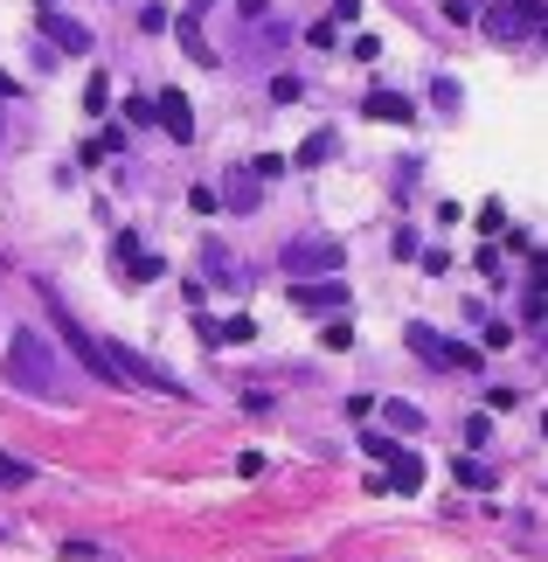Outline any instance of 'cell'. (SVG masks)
<instances>
[{
    "label": "cell",
    "mask_w": 548,
    "mask_h": 562,
    "mask_svg": "<svg viewBox=\"0 0 548 562\" xmlns=\"http://www.w3.org/2000/svg\"><path fill=\"white\" fill-rule=\"evenodd\" d=\"M0 375H8L21 396H49V389H56V355H49V340H42L35 327H14V334H8V361H0Z\"/></svg>",
    "instance_id": "obj_1"
},
{
    "label": "cell",
    "mask_w": 548,
    "mask_h": 562,
    "mask_svg": "<svg viewBox=\"0 0 548 562\" xmlns=\"http://www.w3.org/2000/svg\"><path fill=\"white\" fill-rule=\"evenodd\" d=\"M541 21H548L541 0H500V8H487V35L493 42H528V35H541Z\"/></svg>",
    "instance_id": "obj_2"
},
{
    "label": "cell",
    "mask_w": 548,
    "mask_h": 562,
    "mask_svg": "<svg viewBox=\"0 0 548 562\" xmlns=\"http://www.w3.org/2000/svg\"><path fill=\"white\" fill-rule=\"evenodd\" d=\"M56 327H63V340L77 348V361H83V369H91L98 382H112V389L125 382V375H119V361H112V348H104V340H91V334H83V327H77V319L63 313V306H56Z\"/></svg>",
    "instance_id": "obj_3"
},
{
    "label": "cell",
    "mask_w": 548,
    "mask_h": 562,
    "mask_svg": "<svg viewBox=\"0 0 548 562\" xmlns=\"http://www.w3.org/2000/svg\"><path fill=\"white\" fill-rule=\"evenodd\" d=\"M104 348H112V361H119V375H125V382H146V389H160V396H181V382H174L167 369H153L146 355H133L125 340H104Z\"/></svg>",
    "instance_id": "obj_4"
},
{
    "label": "cell",
    "mask_w": 548,
    "mask_h": 562,
    "mask_svg": "<svg viewBox=\"0 0 548 562\" xmlns=\"http://www.w3.org/2000/svg\"><path fill=\"white\" fill-rule=\"evenodd\" d=\"M42 35H49L63 56H91V29H83V21H70L63 8H42Z\"/></svg>",
    "instance_id": "obj_5"
},
{
    "label": "cell",
    "mask_w": 548,
    "mask_h": 562,
    "mask_svg": "<svg viewBox=\"0 0 548 562\" xmlns=\"http://www.w3.org/2000/svg\"><path fill=\"white\" fill-rule=\"evenodd\" d=\"M153 112H160V133L167 139H181V146L194 139V104L181 91H160V98H153Z\"/></svg>",
    "instance_id": "obj_6"
},
{
    "label": "cell",
    "mask_w": 548,
    "mask_h": 562,
    "mask_svg": "<svg viewBox=\"0 0 548 562\" xmlns=\"http://www.w3.org/2000/svg\"><path fill=\"white\" fill-rule=\"evenodd\" d=\"M334 265H340V244H313V236L284 244V271H334Z\"/></svg>",
    "instance_id": "obj_7"
},
{
    "label": "cell",
    "mask_w": 548,
    "mask_h": 562,
    "mask_svg": "<svg viewBox=\"0 0 548 562\" xmlns=\"http://www.w3.org/2000/svg\"><path fill=\"white\" fill-rule=\"evenodd\" d=\"M410 348L424 361H437V369H466V361H472V348H451V340L430 334V327H410Z\"/></svg>",
    "instance_id": "obj_8"
},
{
    "label": "cell",
    "mask_w": 548,
    "mask_h": 562,
    "mask_svg": "<svg viewBox=\"0 0 548 562\" xmlns=\"http://www.w3.org/2000/svg\"><path fill=\"white\" fill-rule=\"evenodd\" d=\"M119 271L133 278V285H153V278H160V257H146V250H139V236H133V229H119Z\"/></svg>",
    "instance_id": "obj_9"
},
{
    "label": "cell",
    "mask_w": 548,
    "mask_h": 562,
    "mask_svg": "<svg viewBox=\"0 0 548 562\" xmlns=\"http://www.w3.org/2000/svg\"><path fill=\"white\" fill-rule=\"evenodd\" d=\"M382 486H389V493H416V486H424V459H416V451H396Z\"/></svg>",
    "instance_id": "obj_10"
},
{
    "label": "cell",
    "mask_w": 548,
    "mask_h": 562,
    "mask_svg": "<svg viewBox=\"0 0 548 562\" xmlns=\"http://www.w3.org/2000/svg\"><path fill=\"white\" fill-rule=\"evenodd\" d=\"M292 299H299L305 313H334V306H347V285H334V278H326V285H299Z\"/></svg>",
    "instance_id": "obj_11"
},
{
    "label": "cell",
    "mask_w": 548,
    "mask_h": 562,
    "mask_svg": "<svg viewBox=\"0 0 548 562\" xmlns=\"http://www.w3.org/2000/svg\"><path fill=\"white\" fill-rule=\"evenodd\" d=\"M368 119H389V125H410V98H403V91H368Z\"/></svg>",
    "instance_id": "obj_12"
},
{
    "label": "cell",
    "mask_w": 548,
    "mask_h": 562,
    "mask_svg": "<svg viewBox=\"0 0 548 562\" xmlns=\"http://www.w3.org/2000/svg\"><path fill=\"white\" fill-rule=\"evenodd\" d=\"M181 49L194 63H209V35H202V21H194V14H181Z\"/></svg>",
    "instance_id": "obj_13"
},
{
    "label": "cell",
    "mask_w": 548,
    "mask_h": 562,
    "mask_svg": "<svg viewBox=\"0 0 548 562\" xmlns=\"http://www.w3.org/2000/svg\"><path fill=\"white\" fill-rule=\"evenodd\" d=\"M35 480V465L29 459H8V451H0V486H29Z\"/></svg>",
    "instance_id": "obj_14"
},
{
    "label": "cell",
    "mask_w": 548,
    "mask_h": 562,
    "mask_svg": "<svg viewBox=\"0 0 548 562\" xmlns=\"http://www.w3.org/2000/svg\"><path fill=\"white\" fill-rule=\"evenodd\" d=\"M382 417L396 424V430H416V424H424V409H416V403H382Z\"/></svg>",
    "instance_id": "obj_15"
},
{
    "label": "cell",
    "mask_w": 548,
    "mask_h": 562,
    "mask_svg": "<svg viewBox=\"0 0 548 562\" xmlns=\"http://www.w3.org/2000/svg\"><path fill=\"white\" fill-rule=\"evenodd\" d=\"M326 348H334V355H347V348H355V327H347V319H326Z\"/></svg>",
    "instance_id": "obj_16"
},
{
    "label": "cell",
    "mask_w": 548,
    "mask_h": 562,
    "mask_svg": "<svg viewBox=\"0 0 548 562\" xmlns=\"http://www.w3.org/2000/svg\"><path fill=\"white\" fill-rule=\"evenodd\" d=\"M326 154H334V139H326V133H313V139H305V146H299V167H320Z\"/></svg>",
    "instance_id": "obj_17"
},
{
    "label": "cell",
    "mask_w": 548,
    "mask_h": 562,
    "mask_svg": "<svg viewBox=\"0 0 548 562\" xmlns=\"http://www.w3.org/2000/svg\"><path fill=\"white\" fill-rule=\"evenodd\" d=\"M458 486H487V465H479V459H458Z\"/></svg>",
    "instance_id": "obj_18"
},
{
    "label": "cell",
    "mask_w": 548,
    "mask_h": 562,
    "mask_svg": "<svg viewBox=\"0 0 548 562\" xmlns=\"http://www.w3.org/2000/svg\"><path fill=\"white\" fill-rule=\"evenodd\" d=\"M125 119H133V125H153V98H125Z\"/></svg>",
    "instance_id": "obj_19"
},
{
    "label": "cell",
    "mask_w": 548,
    "mask_h": 562,
    "mask_svg": "<svg viewBox=\"0 0 548 562\" xmlns=\"http://www.w3.org/2000/svg\"><path fill=\"white\" fill-rule=\"evenodd\" d=\"M541 42H548V29H541Z\"/></svg>",
    "instance_id": "obj_20"
},
{
    "label": "cell",
    "mask_w": 548,
    "mask_h": 562,
    "mask_svg": "<svg viewBox=\"0 0 548 562\" xmlns=\"http://www.w3.org/2000/svg\"><path fill=\"white\" fill-rule=\"evenodd\" d=\"M202 8H209V0H202Z\"/></svg>",
    "instance_id": "obj_21"
}]
</instances>
